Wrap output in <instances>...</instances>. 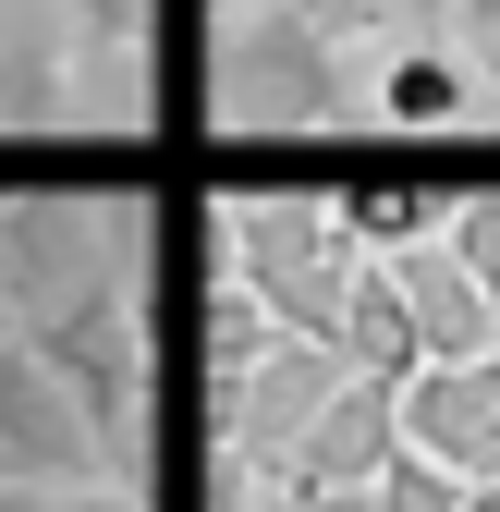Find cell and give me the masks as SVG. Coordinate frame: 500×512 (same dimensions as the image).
Here are the masks:
<instances>
[{"label": "cell", "instance_id": "obj_10", "mask_svg": "<svg viewBox=\"0 0 500 512\" xmlns=\"http://www.w3.org/2000/svg\"><path fill=\"white\" fill-rule=\"evenodd\" d=\"M330 220L354 232V256H403V244H427V232L452 220V196L415 183V171H342L330 183Z\"/></svg>", "mask_w": 500, "mask_h": 512}, {"label": "cell", "instance_id": "obj_17", "mask_svg": "<svg viewBox=\"0 0 500 512\" xmlns=\"http://www.w3.org/2000/svg\"><path fill=\"white\" fill-rule=\"evenodd\" d=\"M452 25H464V61H476V74H500V0H452Z\"/></svg>", "mask_w": 500, "mask_h": 512}, {"label": "cell", "instance_id": "obj_2", "mask_svg": "<svg viewBox=\"0 0 500 512\" xmlns=\"http://www.w3.org/2000/svg\"><path fill=\"white\" fill-rule=\"evenodd\" d=\"M220 244H232V281L257 293L293 342H330L342 330L354 232L330 220V196H244V208H220Z\"/></svg>", "mask_w": 500, "mask_h": 512}, {"label": "cell", "instance_id": "obj_15", "mask_svg": "<svg viewBox=\"0 0 500 512\" xmlns=\"http://www.w3.org/2000/svg\"><path fill=\"white\" fill-rule=\"evenodd\" d=\"M379 512H464V476L391 439V464H379Z\"/></svg>", "mask_w": 500, "mask_h": 512}, {"label": "cell", "instance_id": "obj_6", "mask_svg": "<svg viewBox=\"0 0 500 512\" xmlns=\"http://www.w3.org/2000/svg\"><path fill=\"white\" fill-rule=\"evenodd\" d=\"M391 439H403V415H391V378H354V366H342V391L293 427V452H281L257 488H379Z\"/></svg>", "mask_w": 500, "mask_h": 512}, {"label": "cell", "instance_id": "obj_4", "mask_svg": "<svg viewBox=\"0 0 500 512\" xmlns=\"http://www.w3.org/2000/svg\"><path fill=\"white\" fill-rule=\"evenodd\" d=\"M0 464L49 476V488H122L110 452H98V427H86V403L61 391V366L25 354V330L0 342Z\"/></svg>", "mask_w": 500, "mask_h": 512}, {"label": "cell", "instance_id": "obj_11", "mask_svg": "<svg viewBox=\"0 0 500 512\" xmlns=\"http://www.w3.org/2000/svg\"><path fill=\"white\" fill-rule=\"evenodd\" d=\"M464 110H476L464 49H440V37H403V49L379 61V122H391V135H440V122H464Z\"/></svg>", "mask_w": 500, "mask_h": 512}, {"label": "cell", "instance_id": "obj_23", "mask_svg": "<svg viewBox=\"0 0 500 512\" xmlns=\"http://www.w3.org/2000/svg\"><path fill=\"white\" fill-rule=\"evenodd\" d=\"M0 476H13V464H0Z\"/></svg>", "mask_w": 500, "mask_h": 512}, {"label": "cell", "instance_id": "obj_22", "mask_svg": "<svg viewBox=\"0 0 500 512\" xmlns=\"http://www.w3.org/2000/svg\"><path fill=\"white\" fill-rule=\"evenodd\" d=\"M220 13H244V0H220Z\"/></svg>", "mask_w": 500, "mask_h": 512}, {"label": "cell", "instance_id": "obj_8", "mask_svg": "<svg viewBox=\"0 0 500 512\" xmlns=\"http://www.w3.org/2000/svg\"><path fill=\"white\" fill-rule=\"evenodd\" d=\"M330 354L354 366V378H403L427 366V342H415V305H403V281H391V256H354V281H342V330H330Z\"/></svg>", "mask_w": 500, "mask_h": 512}, {"label": "cell", "instance_id": "obj_1", "mask_svg": "<svg viewBox=\"0 0 500 512\" xmlns=\"http://www.w3.org/2000/svg\"><path fill=\"white\" fill-rule=\"evenodd\" d=\"M208 122H220V135H244V147L342 122V49L305 25L293 0H244V13H220V49H208Z\"/></svg>", "mask_w": 500, "mask_h": 512}, {"label": "cell", "instance_id": "obj_9", "mask_svg": "<svg viewBox=\"0 0 500 512\" xmlns=\"http://www.w3.org/2000/svg\"><path fill=\"white\" fill-rule=\"evenodd\" d=\"M61 122H74V37L13 13L0 25V135H61Z\"/></svg>", "mask_w": 500, "mask_h": 512}, {"label": "cell", "instance_id": "obj_13", "mask_svg": "<svg viewBox=\"0 0 500 512\" xmlns=\"http://www.w3.org/2000/svg\"><path fill=\"white\" fill-rule=\"evenodd\" d=\"M61 37H74L86 61H147L159 0H61Z\"/></svg>", "mask_w": 500, "mask_h": 512}, {"label": "cell", "instance_id": "obj_21", "mask_svg": "<svg viewBox=\"0 0 500 512\" xmlns=\"http://www.w3.org/2000/svg\"><path fill=\"white\" fill-rule=\"evenodd\" d=\"M0 342H13V305H0Z\"/></svg>", "mask_w": 500, "mask_h": 512}, {"label": "cell", "instance_id": "obj_5", "mask_svg": "<svg viewBox=\"0 0 500 512\" xmlns=\"http://www.w3.org/2000/svg\"><path fill=\"white\" fill-rule=\"evenodd\" d=\"M391 415H403V452L452 464L464 488L500 476V354H427L391 391Z\"/></svg>", "mask_w": 500, "mask_h": 512}, {"label": "cell", "instance_id": "obj_12", "mask_svg": "<svg viewBox=\"0 0 500 512\" xmlns=\"http://www.w3.org/2000/svg\"><path fill=\"white\" fill-rule=\"evenodd\" d=\"M269 342H281V317H269L257 293H244V281L220 269V281L196 293V366H208V391H232V378H244V366H257Z\"/></svg>", "mask_w": 500, "mask_h": 512}, {"label": "cell", "instance_id": "obj_7", "mask_svg": "<svg viewBox=\"0 0 500 512\" xmlns=\"http://www.w3.org/2000/svg\"><path fill=\"white\" fill-rule=\"evenodd\" d=\"M391 281H403V305H415V342H427V354H500V317H488L476 269H464L440 232L403 244V256H391Z\"/></svg>", "mask_w": 500, "mask_h": 512}, {"label": "cell", "instance_id": "obj_16", "mask_svg": "<svg viewBox=\"0 0 500 512\" xmlns=\"http://www.w3.org/2000/svg\"><path fill=\"white\" fill-rule=\"evenodd\" d=\"M293 13L318 25L330 49H379V37H391V25L415 13V0H293ZM391 49H403V37H391Z\"/></svg>", "mask_w": 500, "mask_h": 512}, {"label": "cell", "instance_id": "obj_19", "mask_svg": "<svg viewBox=\"0 0 500 512\" xmlns=\"http://www.w3.org/2000/svg\"><path fill=\"white\" fill-rule=\"evenodd\" d=\"M0 512H86V488H49V476H0Z\"/></svg>", "mask_w": 500, "mask_h": 512}, {"label": "cell", "instance_id": "obj_18", "mask_svg": "<svg viewBox=\"0 0 500 512\" xmlns=\"http://www.w3.org/2000/svg\"><path fill=\"white\" fill-rule=\"evenodd\" d=\"M244 512V500H232ZM269 512H379V488H269Z\"/></svg>", "mask_w": 500, "mask_h": 512}, {"label": "cell", "instance_id": "obj_3", "mask_svg": "<svg viewBox=\"0 0 500 512\" xmlns=\"http://www.w3.org/2000/svg\"><path fill=\"white\" fill-rule=\"evenodd\" d=\"M135 232H147V196H0V305H13V330L74 305L86 281H110Z\"/></svg>", "mask_w": 500, "mask_h": 512}, {"label": "cell", "instance_id": "obj_14", "mask_svg": "<svg viewBox=\"0 0 500 512\" xmlns=\"http://www.w3.org/2000/svg\"><path fill=\"white\" fill-rule=\"evenodd\" d=\"M440 244H452L464 269H476V293H488V317H500V183H476V196H452Z\"/></svg>", "mask_w": 500, "mask_h": 512}, {"label": "cell", "instance_id": "obj_20", "mask_svg": "<svg viewBox=\"0 0 500 512\" xmlns=\"http://www.w3.org/2000/svg\"><path fill=\"white\" fill-rule=\"evenodd\" d=\"M110 512H159V500H147V488H110Z\"/></svg>", "mask_w": 500, "mask_h": 512}]
</instances>
